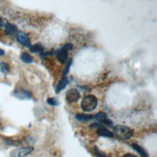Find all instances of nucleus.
Returning a JSON list of instances; mask_svg holds the SVG:
<instances>
[{
  "label": "nucleus",
  "mask_w": 157,
  "mask_h": 157,
  "mask_svg": "<svg viewBox=\"0 0 157 157\" xmlns=\"http://www.w3.org/2000/svg\"><path fill=\"white\" fill-rule=\"evenodd\" d=\"M98 104V100L94 95H86L82 100L81 108L83 112H92L95 110Z\"/></svg>",
  "instance_id": "f257e3e1"
},
{
  "label": "nucleus",
  "mask_w": 157,
  "mask_h": 157,
  "mask_svg": "<svg viewBox=\"0 0 157 157\" xmlns=\"http://www.w3.org/2000/svg\"><path fill=\"white\" fill-rule=\"evenodd\" d=\"M113 135H116L120 140H128L133 135V130L127 126L117 125L113 127Z\"/></svg>",
  "instance_id": "f03ea898"
},
{
  "label": "nucleus",
  "mask_w": 157,
  "mask_h": 157,
  "mask_svg": "<svg viewBox=\"0 0 157 157\" xmlns=\"http://www.w3.org/2000/svg\"><path fill=\"white\" fill-rule=\"evenodd\" d=\"M33 151V147H20V148H16L13 151L11 152L10 156L11 157H25L26 155L30 154Z\"/></svg>",
  "instance_id": "7ed1b4c3"
},
{
  "label": "nucleus",
  "mask_w": 157,
  "mask_h": 157,
  "mask_svg": "<svg viewBox=\"0 0 157 157\" xmlns=\"http://www.w3.org/2000/svg\"><path fill=\"white\" fill-rule=\"evenodd\" d=\"M78 99H80V92L75 88H71L67 91L66 94V100L69 103H75Z\"/></svg>",
  "instance_id": "20e7f679"
},
{
  "label": "nucleus",
  "mask_w": 157,
  "mask_h": 157,
  "mask_svg": "<svg viewBox=\"0 0 157 157\" xmlns=\"http://www.w3.org/2000/svg\"><path fill=\"white\" fill-rule=\"evenodd\" d=\"M13 95L16 98L21 99V100H28V99L32 98L31 93L28 92L27 90H25V89H17V90H15Z\"/></svg>",
  "instance_id": "39448f33"
},
{
  "label": "nucleus",
  "mask_w": 157,
  "mask_h": 157,
  "mask_svg": "<svg viewBox=\"0 0 157 157\" xmlns=\"http://www.w3.org/2000/svg\"><path fill=\"white\" fill-rule=\"evenodd\" d=\"M17 40L19 43H21V45L25 46L27 48H30V40L28 35L25 32H17Z\"/></svg>",
  "instance_id": "423d86ee"
},
{
  "label": "nucleus",
  "mask_w": 157,
  "mask_h": 157,
  "mask_svg": "<svg viewBox=\"0 0 157 157\" xmlns=\"http://www.w3.org/2000/svg\"><path fill=\"white\" fill-rule=\"evenodd\" d=\"M94 118H96V120L97 121H99L100 123H103V124H106L108 126H113V122L111 121L110 119H108V117H107V114L105 113H98L97 114H95V116H93Z\"/></svg>",
  "instance_id": "0eeeda50"
},
{
  "label": "nucleus",
  "mask_w": 157,
  "mask_h": 157,
  "mask_svg": "<svg viewBox=\"0 0 157 157\" xmlns=\"http://www.w3.org/2000/svg\"><path fill=\"white\" fill-rule=\"evenodd\" d=\"M56 57L58 59V61L61 64H65L66 62H67V60H68V52L65 51L63 48L56 52Z\"/></svg>",
  "instance_id": "6e6552de"
},
{
  "label": "nucleus",
  "mask_w": 157,
  "mask_h": 157,
  "mask_svg": "<svg viewBox=\"0 0 157 157\" xmlns=\"http://www.w3.org/2000/svg\"><path fill=\"white\" fill-rule=\"evenodd\" d=\"M97 133L98 135L100 136H103V137H108V138H113L114 135L113 133H112L111 131H109L106 127H104V126H98L97 128Z\"/></svg>",
  "instance_id": "1a4fd4ad"
},
{
  "label": "nucleus",
  "mask_w": 157,
  "mask_h": 157,
  "mask_svg": "<svg viewBox=\"0 0 157 157\" xmlns=\"http://www.w3.org/2000/svg\"><path fill=\"white\" fill-rule=\"evenodd\" d=\"M5 31L9 35H14L17 33V28L15 25H12V23L6 22L5 23Z\"/></svg>",
  "instance_id": "9d476101"
},
{
  "label": "nucleus",
  "mask_w": 157,
  "mask_h": 157,
  "mask_svg": "<svg viewBox=\"0 0 157 157\" xmlns=\"http://www.w3.org/2000/svg\"><path fill=\"white\" fill-rule=\"evenodd\" d=\"M68 78H66V77H64L61 81H60L58 83H57V86H56V92H60L61 90H63L66 86H67V84H68Z\"/></svg>",
  "instance_id": "9b49d317"
},
{
  "label": "nucleus",
  "mask_w": 157,
  "mask_h": 157,
  "mask_svg": "<svg viewBox=\"0 0 157 157\" xmlns=\"http://www.w3.org/2000/svg\"><path fill=\"white\" fill-rule=\"evenodd\" d=\"M132 147L134 148L136 151L140 154L142 157H148V154H147V152L144 150V148H143L142 147H140L139 144H132Z\"/></svg>",
  "instance_id": "f8f14e48"
},
{
  "label": "nucleus",
  "mask_w": 157,
  "mask_h": 157,
  "mask_svg": "<svg viewBox=\"0 0 157 157\" xmlns=\"http://www.w3.org/2000/svg\"><path fill=\"white\" fill-rule=\"evenodd\" d=\"M21 59L25 63H27V64L33 62V58H32V56H29V54L26 53V52H23V53L21 54Z\"/></svg>",
  "instance_id": "ddd939ff"
},
{
  "label": "nucleus",
  "mask_w": 157,
  "mask_h": 157,
  "mask_svg": "<svg viewBox=\"0 0 157 157\" xmlns=\"http://www.w3.org/2000/svg\"><path fill=\"white\" fill-rule=\"evenodd\" d=\"M76 118L80 121H87V120H91L93 119V116H86V114H80L78 113L76 116Z\"/></svg>",
  "instance_id": "4468645a"
},
{
  "label": "nucleus",
  "mask_w": 157,
  "mask_h": 157,
  "mask_svg": "<svg viewBox=\"0 0 157 157\" xmlns=\"http://www.w3.org/2000/svg\"><path fill=\"white\" fill-rule=\"evenodd\" d=\"M30 51L32 52H42L44 51V47L42 46L41 44H36L33 46H30Z\"/></svg>",
  "instance_id": "2eb2a0df"
},
{
  "label": "nucleus",
  "mask_w": 157,
  "mask_h": 157,
  "mask_svg": "<svg viewBox=\"0 0 157 157\" xmlns=\"http://www.w3.org/2000/svg\"><path fill=\"white\" fill-rule=\"evenodd\" d=\"M10 71V66L5 62H0V72L3 74H7Z\"/></svg>",
  "instance_id": "dca6fc26"
},
{
  "label": "nucleus",
  "mask_w": 157,
  "mask_h": 157,
  "mask_svg": "<svg viewBox=\"0 0 157 157\" xmlns=\"http://www.w3.org/2000/svg\"><path fill=\"white\" fill-rule=\"evenodd\" d=\"M47 101H48V104H50V105H52V106H58V105H59V103L57 102V100H56V99H54V98H49Z\"/></svg>",
  "instance_id": "f3484780"
},
{
  "label": "nucleus",
  "mask_w": 157,
  "mask_h": 157,
  "mask_svg": "<svg viewBox=\"0 0 157 157\" xmlns=\"http://www.w3.org/2000/svg\"><path fill=\"white\" fill-rule=\"evenodd\" d=\"M71 63H72V60H70V61L68 62V65H67V67L65 68V70H64V72H63V76H66V75H67V73H68V72H69V69H70Z\"/></svg>",
  "instance_id": "a211bd4d"
},
{
  "label": "nucleus",
  "mask_w": 157,
  "mask_h": 157,
  "mask_svg": "<svg viewBox=\"0 0 157 157\" xmlns=\"http://www.w3.org/2000/svg\"><path fill=\"white\" fill-rule=\"evenodd\" d=\"M63 49L65 50V51H71L72 49H73V45H72V44H66L64 47H63Z\"/></svg>",
  "instance_id": "6ab92c4d"
},
{
  "label": "nucleus",
  "mask_w": 157,
  "mask_h": 157,
  "mask_svg": "<svg viewBox=\"0 0 157 157\" xmlns=\"http://www.w3.org/2000/svg\"><path fill=\"white\" fill-rule=\"evenodd\" d=\"M52 52H41V56H52Z\"/></svg>",
  "instance_id": "aec40b11"
},
{
  "label": "nucleus",
  "mask_w": 157,
  "mask_h": 157,
  "mask_svg": "<svg viewBox=\"0 0 157 157\" xmlns=\"http://www.w3.org/2000/svg\"><path fill=\"white\" fill-rule=\"evenodd\" d=\"M123 157H137V156L134 154H131V153H127V154H125Z\"/></svg>",
  "instance_id": "412c9836"
},
{
  "label": "nucleus",
  "mask_w": 157,
  "mask_h": 157,
  "mask_svg": "<svg viewBox=\"0 0 157 157\" xmlns=\"http://www.w3.org/2000/svg\"><path fill=\"white\" fill-rule=\"evenodd\" d=\"M3 25H4V21H3V20L1 19V17H0V27H1V26H2Z\"/></svg>",
  "instance_id": "4be33fe9"
},
{
  "label": "nucleus",
  "mask_w": 157,
  "mask_h": 157,
  "mask_svg": "<svg viewBox=\"0 0 157 157\" xmlns=\"http://www.w3.org/2000/svg\"><path fill=\"white\" fill-rule=\"evenodd\" d=\"M3 54H4V52L2 50H0V56H3Z\"/></svg>",
  "instance_id": "5701e85b"
}]
</instances>
